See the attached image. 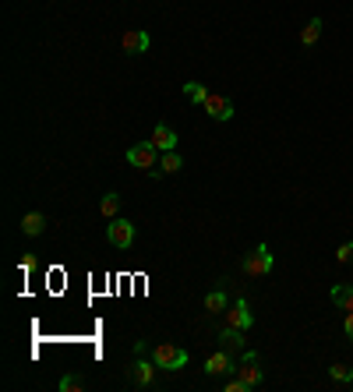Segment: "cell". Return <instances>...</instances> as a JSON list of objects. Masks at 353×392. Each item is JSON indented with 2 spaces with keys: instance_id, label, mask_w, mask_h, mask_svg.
I'll use <instances>...</instances> for the list:
<instances>
[{
  "instance_id": "52a82bcc",
  "label": "cell",
  "mask_w": 353,
  "mask_h": 392,
  "mask_svg": "<svg viewBox=\"0 0 353 392\" xmlns=\"http://www.w3.org/2000/svg\"><path fill=\"white\" fill-rule=\"evenodd\" d=\"M223 322L230 325V329H244V333H248V329L254 325V315H251V304H248V300L244 297H237V300H233V304L223 311Z\"/></svg>"
},
{
  "instance_id": "cb8c5ba5",
  "label": "cell",
  "mask_w": 353,
  "mask_h": 392,
  "mask_svg": "<svg viewBox=\"0 0 353 392\" xmlns=\"http://www.w3.org/2000/svg\"><path fill=\"white\" fill-rule=\"evenodd\" d=\"M343 329H346V340L353 343V311H346V322H343Z\"/></svg>"
},
{
  "instance_id": "30bf717a",
  "label": "cell",
  "mask_w": 353,
  "mask_h": 392,
  "mask_svg": "<svg viewBox=\"0 0 353 392\" xmlns=\"http://www.w3.org/2000/svg\"><path fill=\"white\" fill-rule=\"evenodd\" d=\"M205 113L226 124V120H233V103L226 96H219V92H209V99H205Z\"/></svg>"
},
{
  "instance_id": "2e32d148",
  "label": "cell",
  "mask_w": 353,
  "mask_h": 392,
  "mask_svg": "<svg viewBox=\"0 0 353 392\" xmlns=\"http://www.w3.org/2000/svg\"><path fill=\"white\" fill-rule=\"evenodd\" d=\"M99 213H103L106 219H117V213H121V195H117V191H106V195L99 198Z\"/></svg>"
},
{
  "instance_id": "8fae6325",
  "label": "cell",
  "mask_w": 353,
  "mask_h": 392,
  "mask_svg": "<svg viewBox=\"0 0 353 392\" xmlns=\"http://www.w3.org/2000/svg\"><path fill=\"white\" fill-rule=\"evenodd\" d=\"M248 333L244 329H230V325H223V333H219V346L223 350H230V353H244L248 350V340H244Z\"/></svg>"
},
{
  "instance_id": "7c38bea8",
  "label": "cell",
  "mask_w": 353,
  "mask_h": 392,
  "mask_svg": "<svg viewBox=\"0 0 353 392\" xmlns=\"http://www.w3.org/2000/svg\"><path fill=\"white\" fill-rule=\"evenodd\" d=\"M176 170H184V156L176 148H170V153H159V166L149 170V177H163V173H176Z\"/></svg>"
},
{
  "instance_id": "9c48e42d",
  "label": "cell",
  "mask_w": 353,
  "mask_h": 392,
  "mask_svg": "<svg viewBox=\"0 0 353 392\" xmlns=\"http://www.w3.org/2000/svg\"><path fill=\"white\" fill-rule=\"evenodd\" d=\"M121 46H124L128 57H138V53H145L152 46V39H149V32H141V28H128V32L121 36Z\"/></svg>"
},
{
  "instance_id": "d4e9b609",
  "label": "cell",
  "mask_w": 353,
  "mask_h": 392,
  "mask_svg": "<svg viewBox=\"0 0 353 392\" xmlns=\"http://www.w3.org/2000/svg\"><path fill=\"white\" fill-rule=\"evenodd\" d=\"M350 389H353V382H350Z\"/></svg>"
},
{
  "instance_id": "5b68a950",
  "label": "cell",
  "mask_w": 353,
  "mask_h": 392,
  "mask_svg": "<svg viewBox=\"0 0 353 392\" xmlns=\"http://www.w3.org/2000/svg\"><path fill=\"white\" fill-rule=\"evenodd\" d=\"M272 265H276V255L269 251V244H258L251 255H244V273L248 276H269L272 273Z\"/></svg>"
},
{
  "instance_id": "e0dca14e",
  "label": "cell",
  "mask_w": 353,
  "mask_h": 392,
  "mask_svg": "<svg viewBox=\"0 0 353 392\" xmlns=\"http://www.w3.org/2000/svg\"><path fill=\"white\" fill-rule=\"evenodd\" d=\"M332 304L343 308V311H353V286L343 283V286H332Z\"/></svg>"
},
{
  "instance_id": "d6986e66",
  "label": "cell",
  "mask_w": 353,
  "mask_h": 392,
  "mask_svg": "<svg viewBox=\"0 0 353 392\" xmlns=\"http://www.w3.org/2000/svg\"><path fill=\"white\" fill-rule=\"evenodd\" d=\"M184 96H188L191 103L205 106V99H209V88H205L201 81H188V85H184Z\"/></svg>"
},
{
  "instance_id": "9a60e30c",
  "label": "cell",
  "mask_w": 353,
  "mask_h": 392,
  "mask_svg": "<svg viewBox=\"0 0 353 392\" xmlns=\"http://www.w3.org/2000/svg\"><path fill=\"white\" fill-rule=\"evenodd\" d=\"M43 230H46V216H43V213H28V216L21 219V233H25V237H39Z\"/></svg>"
},
{
  "instance_id": "7a4b0ae2",
  "label": "cell",
  "mask_w": 353,
  "mask_h": 392,
  "mask_svg": "<svg viewBox=\"0 0 353 392\" xmlns=\"http://www.w3.org/2000/svg\"><path fill=\"white\" fill-rule=\"evenodd\" d=\"M163 368L156 364V360L149 357H134L131 364H128V385H134V389H163V375H159Z\"/></svg>"
},
{
  "instance_id": "8992f818",
  "label": "cell",
  "mask_w": 353,
  "mask_h": 392,
  "mask_svg": "<svg viewBox=\"0 0 353 392\" xmlns=\"http://www.w3.org/2000/svg\"><path fill=\"white\" fill-rule=\"evenodd\" d=\"M128 163L134 166V170H156L159 166V148L152 145V141H138V145H131L128 148Z\"/></svg>"
},
{
  "instance_id": "5bb4252c",
  "label": "cell",
  "mask_w": 353,
  "mask_h": 392,
  "mask_svg": "<svg viewBox=\"0 0 353 392\" xmlns=\"http://www.w3.org/2000/svg\"><path fill=\"white\" fill-rule=\"evenodd\" d=\"M226 308H230V297H226L223 286H216V290L205 293V311H209V315H219V311H226Z\"/></svg>"
},
{
  "instance_id": "3957f363",
  "label": "cell",
  "mask_w": 353,
  "mask_h": 392,
  "mask_svg": "<svg viewBox=\"0 0 353 392\" xmlns=\"http://www.w3.org/2000/svg\"><path fill=\"white\" fill-rule=\"evenodd\" d=\"M233 375H237L248 389H258L261 382H265V368H261V357L254 353V350H244L241 353V364H237V371H233Z\"/></svg>"
},
{
  "instance_id": "7402d4cb",
  "label": "cell",
  "mask_w": 353,
  "mask_h": 392,
  "mask_svg": "<svg viewBox=\"0 0 353 392\" xmlns=\"http://www.w3.org/2000/svg\"><path fill=\"white\" fill-rule=\"evenodd\" d=\"M336 258H339L343 265H353V240H346V244L336 251Z\"/></svg>"
},
{
  "instance_id": "44dd1931",
  "label": "cell",
  "mask_w": 353,
  "mask_h": 392,
  "mask_svg": "<svg viewBox=\"0 0 353 392\" xmlns=\"http://www.w3.org/2000/svg\"><path fill=\"white\" fill-rule=\"evenodd\" d=\"M329 375H332V382H339V385H350V382H353V368H346V364H332Z\"/></svg>"
},
{
  "instance_id": "277c9868",
  "label": "cell",
  "mask_w": 353,
  "mask_h": 392,
  "mask_svg": "<svg viewBox=\"0 0 353 392\" xmlns=\"http://www.w3.org/2000/svg\"><path fill=\"white\" fill-rule=\"evenodd\" d=\"M134 237H138V230H134L131 219H121V216H117V219L106 223V240H110L117 251H128V248L134 244Z\"/></svg>"
},
{
  "instance_id": "ffe728a7",
  "label": "cell",
  "mask_w": 353,
  "mask_h": 392,
  "mask_svg": "<svg viewBox=\"0 0 353 392\" xmlns=\"http://www.w3.org/2000/svg\"><path fill=\"white\" fill-rule=\"evenodd\" d=\"M57 389H61V392H81V389H85V378H81V375H64Z\"/></svg>"
},
{
  "instance_id": "603a6c76",
  "label": "cell",
  "mask_w": 353,
  "mask_h": 392,
  "mask_svg": "<svg viewBox=\"0 0 353 392\" xmlns=\"http://www.w3.org/2000/svg\"><path fill=\"white\" fill-rule=\"evenodd\" d=\"M223 389H226V392H251V389H248V385H244L237 375H233V378H226V385H223Z\"/></svg>"
},
{
  "instance_id": "ba28073f",
  "label": "cell",
  "mask_w": 353,
  "mask_h": 392,
  "mask_svg": "<svg viewBox=\"0 0 353 392\" xmlns=\"http://www.w3.org/2000/svg\"><path fill=\"white\" fill-rule=\"evenodd\" d=\"M233 371H237V364H233V353L230 350H216L209 360H205V375H209V378H226V375H233Z\"/></svg>"
},
{
  "instance_id": "ac0fdd59",
  "label": "cell",
  "mask_w": 353,
  "mask_h": 392,
  "mask_svg": "<svg viewBox=\"0 0 353 392\" xmlns=\"http://www.w3.org/2000/svg\"><path fill=\"white\" fill-rule=\"evenodd\" d=\"M321 39V18H311L304 28H301V46H314Z\"/></svg>"
},
{
  "instance_id": "6da1fadb",
  "label": "cell",
  "mask_w": 353,
  "mask_h": 392,
  "mask_svg": "<svg viewBox=\"0 0 353 392\" xmlns=\"http://www.w3.org/2000/svg\"><path fill=\"white\" fill-rule=\"evenodd\" d=\"M138 353H149L163 371H181V368H188V360H191V353L184 346H176V343H145L141 340Z\"/></svg>"
},
{
  "instance_id": "4fadbf2b",
  "label": "cell",
  "mask_w": 353,
  "mask_h": 392,
  "mask_svg": "<svg viewBox=\"0 0 353 392\" xmlns=\"http://www.w3.org/2000/svg\"><path fill=\"white\" fill-rule=\"evenodd\" d=\"M159 153H170V148H176V131L170 128V124H156L152 128V138H149Z\"/></svg>"
}]
</instances>
